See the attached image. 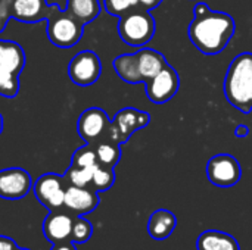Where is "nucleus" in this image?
<instances>
[{"label": "nucleus", "instance_id": "nucleus-19", "mask_svg": "<svg viewBox=\"0 0 252 250\" xmlns=\"http://www.w3.org/2000/svg\"><path fill=\"white\" fill-rule=\"evenodd\" d=\"M65 10L80 24L86 25L100 13L99 0H66Z\"/></svg>", "mask_w": 252, "mask_h": 250}, {"label": "nucleus", "instance_id": "nucleus-25", "mask_svg": "<svg viewBox=\"0 0 252 250\" xmlns=\"http://www.w3.org/2000/svg\"><path fill=\"white\" fill-rule=\"evenodd\" d=\"M71 165L72 167H80V168H94L97 167V161H96V153H94V147L93 144H87L77 149L72 155L71 159Z\"/></svg>", "mask_w": 252, "mask_h": 250}, {"label": "nucleus", "instance_id": "nucleus-28", "mask_svg": "<svg viewBox=\"0 0 252 250\" xmlns=\"http://www.w3.org/2000/svg\"><path fill=\"white\" fill-rule=\"evenodd\" d=\"M10 7H12V0H0V32L4 29L9 18H12Z\"/></svg>", "mask_w": 252, "mask_h": 250}, {"label": "nucleus", "instance_id": "nucleus-26", "mask_svg": "<svg viewBox=\"0 0 252 250\" xmlns=\"http://www.w3.org/2000/svg\"><path fill=\"white\" fill-rule=\"evenodd\" d=\"M92 233H93L92 224L81 217H75L74 224H72V231H71V242L75 245L87 243L92 237Z\"/></svg>", "mask_w": 252, "mask_h": 250}, {"label": "nucleus", "instance_id": "nucleus-33", "mask_svg": "<svg viewBox=\"0 0 252 250\" xmlns=\"http://www.w3.org/2000/svg\"><path fill=\"white\" fill-rule=\"evenodd\" d=\"M1 131H3V116L0 113V134H1Z\"/></svg>", "mask_w": 252, "mask_h": 250}, {"label": "nucleus", "instance_id": "nucleus-14", "mask_svg": "<svg viewBox=\"0 0 252 250\" xmlns=\"http://www.w3.org/2000/svg\"><path fill=\"white\" fill-rule=\"evenodd\" d=\"M56 9L55 4H47L46 0H12L10 16L22 22H38L47 19Z\"/></svg>", "mask_w": 252, "mask_h": 250}, {"label": "nucleus", "instance_id": "nucleus-15", "mask_svg": "<svg viewBox=\"0 0 252 250\" xmlns=\"http://www.w3.org/2000/svg\"><path fill=\"white\" fill-rule=\"evenodd\" d=\"M136 62H137V71L142 78V81H148L152 77H155L165 65L167 60L162 53L154 50V49H140L136 52Z\"/></svg>", "mask_w": 252, "mask_h": 250}, {"label": "nucleus", "instance_id": "nucleus-31", "mask_svg": "<svg viewBox=\"0 0 252 250\" xmlns=\"http://www.w3.org/2000/svg\"><path fill=\"white\" fill-rule=\"evenodd\" d=\"M52 250H77L75 243L72 242H61V243H55Z\"/></svg>", "mask_w": 252, "mask_h": 250}, {"label": "nucleus", "instance_id": "nucleus-12", "mask_svg": "<svg viewBox=\"0 0 252 250\" xmlns=\"http://www.w3.org/2000/svg\"><path fill=\"white\" fill-rule=\"evenodd\" d=\"M97 192L92 187H75L66 186L63 208L74 217H83L93 212L99 206Z\"/></svg>", "mask_w": 252, "mask_h": 250}, {"label": "nucleus", "instance_id": "nucleus-5", "mask_svg": "<svg viewBox=\"0 0 252 250\" xmlns=\"http://www.w3.org/2000/svg\"><path fill=\"white\" fill-rule=\"evenodd\" d=\"M149 122H151L149 113L134 108H124L111 121L105 140H111L118 144L126 143L137 130L146 127Z\"/></svg>", "mask_w": 252, "mask_h": 250}, {"label": "nucleus", "instance_id": "nucleus-27", "mask_svg": "<svg viewBox=\"0 0 252 250\" xmlns=\"http://www.w3.org/2000/svg\"><path fill=\"white\" fill-rule=\"evenodd\" d=\"M105 9L112 16H123L131 9L139 7L137 0H103Z\"/></svg>", "mask_w": 252, "mask_h": 250}, {"label": "nucleus", "instance_id": "nucleus-22", "mask_svg": "<svg viewBox=\"0 0 252 250\" xmlns=\"http://www.w3.org/2000/svg\"><path fill=\"white\" fill-rule=\"evenodd\" d=\"M94 168H80V167H69L68 171L63 175V180L66 186H75V187H90L92 177Z\"/></svg>", "mask_w": 252, "mask_h": 250}, {"label": "nucleus", "instance_id": "nucleus-6", "mask_svg": "<svg viewBox=\"0 0 252 250\" xmlns=\"http://www.w3.org/2000/svg\"><path fill=\"white\" fill-rule=\"evenodd\" d=\"M100 72V59L92 50H83L77 53L68 63V77L80 87H89L94 84L99 80Z\"/></svg>", "mask_w": 252, "mask_h": 250}, {"label": "nucleus", "instance_id": "nucleus-18", "mask_svg": "<svg viewBox=\"0 0 252 250\" xmlns=\"http://www.w3.org/2000/svg\"><path fill=\"white\" fill-rule=\"evenodd\" d=\"M196 248L198 250H241L235 237L217 230L202 233L198 239Z\"/></svg>", "mask_w": 252, "mask_h": 250}, {"label": "nucleus", "instance_id": "nucleus-1", "mask_svg": "<svg viewBox=\"0 0 252 250\" xmlns=\"http://www.w3.org/2000/svg\"><path fill=\"white\" fill-rule=\"evenodd\" d=\"M236 29L235 19L224 12H214L205 3L193 7V19L189 25L192 44L204 55L221 53Z\"/></svg>", "mask_w": 252, "mask_h": 250}, {"label": "nucleus", "instance_id": "nucleus-21", "mask_svg": "<svg viewBox=\"0 0 252 250\" xmlns=\"http://www.w3.org/2000/svg\"><path fill=\"white\" fill-rule=\"evenodd\" d=\"M93 147H94L96 161L99 165L114 168L118 164L121 158V150H120L118 143H114L111 140H100L96 144H93Z\"/></svg>", "mask_w": 252, "mask_h": 250}, {"label": "nucleus", "instance_id": "nucleus-17", "mask_svg": "<svg viewBox=\"0 0 252 250\" xmlns=\"http://www.w3.org/2000/svg\"><path fill=\"white\" fill-rule=\"evenodd\" d=\"M0 66L19 75L25 66L24 49L15 41L0 40Z\"/></svg>", "mask_w": 252, "mask_h": 250}, {"label": "nucleus", "instance_id": "nucleus-24", "mask_svg": "<svg viewBox=\"0 0 252 250\" xmlns=\"http://www.w3.org/2000/svg\"><path fill=\"white\" fill-rule=\"evenodd\" d=\"M19 91V75L0 66V96L13 99Z\"/></svg>", "mask_w": 252, "mask_h": 250}, {"label": "nucleus", "instance_id": "nucleus-4", "mask_svg": "<svg viewBox=\"0 0 252 250\" xmlns=\"http://www.w3.org/2000/svg\"><path fill=\"white\" fill-rule=\"evenodd\" d=\"M46 32L52 44L68 49L75 46L83 37L84 25L72 18L66 10L56 9L49 18Z\"/></svg>", "mask_w": 252, "mask_h": 250}, {"label": "nucleus", "instance_id": "nucleus-9", "mask_svg": "<svg viewBox=\"0 0 252 250\" xmlns=\"http://www.w3.org/2000/svg\"><path fill=\"white\" fill-rule=\"evenodd\" d=\"M66 183L63 177L56 174H44L37 178L35 184L32 186V192L37 200L49 211H58L63 208Z\"/></svg>", "mask_w": 252, "mask_h": 250}, {"label": "nucleus", "instance_id": "nucleus-11", "mask_svg": "<svg viewBox=\"0 0 252 250\" xmlns=\"http://www.w3.org/2000/svg\"><path fill=\"white\" fill-rule=\"evenodd\" d=\"M32 189L31 175L22 168H6L0 171V197L18 200L25 197Z\"/></svg>", "mask_w": 252, "mask_h": 250}, {"label": "nucleus", "instance_id": "nucleus-3", "mask_svg": "<svg viewBox=\"0 0 252 250\" xmlns=\"http://www.w3.org/2000/svg\"><path fill=\"white\" fill-rule=\"evenodd\" d=\"M118 34L121 40L133 47H142L148 44L155 34V19L142 7L131 9L120 16Z\"/></svg>", "mask_w": 252, "mask_h": 250}, {"label": "nucleus", "instance_id": "nucleus-8", "mask_svg": "<svg viewBox=\"0 0 252 250\" xmlns=\"http://www.w3.org/2000/svg\"><path fill=\"white\" fill-rule=\"evenodd\" d=\"M180 87V78L177 71L171 65H165L155 77L145 81L146 96L154 103H165L171 100Z\"/></svg>", "mask_w": 252, "mask_h": 250}, {"label": "nucleus", "instance_id": "nucleus-32", "mask_svg": "<svg viewBox=\"0 0 252 250\" xmlns=\"http://www.w3.org/2000/svg\"><path fill=\"white\" fill-rule=\"evenodd\" d=\"M247 134H248V127H247V125H239V127L236 128V136H238V137L247 136Z\"/></svg>", "mask_w": 252, "mask_h": 250}, {"label": "nucleus", "instance_id": "nucleus-16", "mask_svg": "<svg viewBox=\"0 0 252 250\" xmlns=\"http://www.w3.org/2000/svg\"><path fill=\"white\" fill-rule=\"evenodd\" d=\"M177 225V218L173 212L167 209L155 211L148 222V233L155 240H165L171 236Z\"/></svg>", "mask_w": 252, "mask_h": 250}, {"label": "nucleus", "instance_id": "nucleus-10", "mask_svg": "<svg viewBox=\"0 0 252 250\" xmlns=\"http://www.w3.org/2000/svg\"><path fill=\"white\" fill-rule=\"evenodd\" d=\"M111 125V119L108 113L100 108H89L86 109L77 122L78 136L87 144H96L100 140H105L108 128Z\"/></svg>", "mask_w": 252, "mask_h": 250}, {"label": "nucleus", "instance_id": "nucleus-30", "mask_svg": "<svg viewBox=\"0 0 252 250\" xmlns=\"http://www.w3.org/2000/svg\"><path fill=\"white\" fill-rule=\"evenodd\" d=\"M137 1H139V7L145 10H151V9H155L162 0H137Z\"/></svg>", "mask_w": 252, "mask_h": 250}, {"label": "nucleus", "instance_id": "nucleus-13", "mask_svg": "<svg viewBox=\"0 0 252 250\" xmlns=\"http://www.w3.org/2000/svg\"><path fill=\"white\" fill-rule=\"evenodd\" d=\"M75 217L68 211H50L43 222V234L50 243L71 242V231Z\"/></svg>", "mask_w": 252, "mask_h": 250}, {"label": "nucleus", "instance_id": "nucleus-7", "mask_svg": "<svg viewBox=\"0 0 252 250\" xmlns=\"http://www.w3.org/2000/svg\"><path fill=\"white\" fill-rule=\"evenodd\" d=\"M207 175L208 180L217 187H233L239 183L242 169L235 156L221 153L213 156L208 161Z\"/></svg>", "mask_w": 252, "mask_h": 250}, {"label": "nucleus", "instance_id": "nucleus-34", "mask_svg": "<svg viewBox=\"0 0 252 250\" xmlns=\"http://www.w3.org/2000/svg\"><path fill=\"white\" fill-rule=\"evenodd\" d=\"M18 250H28V249H18Z\"/></svg>", "mask_w": 252, "mask_h": 250}, {"label": "nucleus", "instance_id": "nucleus-23", "mask_svg": "<svg viewBox=\"0 0 252 250\" xmlns=\"http://www.w3.org/2000/svg\"><path fill=\"white\" fill-rule=\"evenodd\" d=\"M114 181H115L114 168H108V167L97 165L96 169L93 171V177H92L90 187L94 189L97 193L99 192H106V190H109L112 187Z\"/></svg>", "mask_w": 252, "mask_h": 250}, {"label": "nucleus", "instance_id": "nucleus-2", "mask_svg": "<svg viewBox=\"0 0 252 250\" xmlns=\"http://www.w3.org/2000/svg\"><path fill=\"white\" fill-rule=\"evenodd\" d=\"M224 96L242 113L252 111V53L238 55L224 78Z\"/></svg>", "mask_w": 252, "mask_h": 250}, {"label": "nucleus", "instance_id": "nucleus-20", "mask_svg": "<svg viewBox=\"0 0 252 250\" xmlns=\"http://www.w3.org/2000/svg\"><path fill=\"white\" fill-rule=\"evenodd\" d=\"M114 69L117 72V75L128 83V84H137V83H143L139 71H137V62H136V53L133 55H120L114 59Z\"/></svg>", "mask_w": 252, "mask_h": 250}, {"label": "nucleus", "instance_id": "nucleus-29", "mask_svg": "<svg viewBox=\"0 0 252 250\" xmlns=\"http://www.w3.org/2000/svg\"><path fill=\"white\" fill-rule=\"evenodd\" d=\"M0 250H18V246L10 237L0 236Z\"/></svg>", "mask_w": 252, "mask_h": 250}]
</instances>
